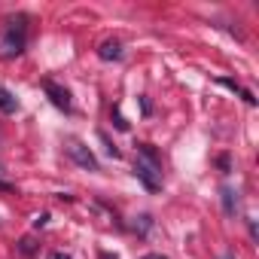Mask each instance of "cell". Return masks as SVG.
I'll use <instances>...</instances> for the list:
<instances>
[{
	"mask_svg": "<svg viewBox=\"0 0 259 259\" xmlns=\"http://www.w3.org/2000/svg\"><path fill=\"white\" fill-rule=\"evenodd\" d=\"M223 207H226L229 217L235 213V192H232V189H223Z\"/></svg>",
	"mask_w": 259,
	"mask_h": 259,
	"instance_id": "obj_8",
	"label": "cell"
},
{
	"mask_svg": "<svg viewBox=\"0 0 259 259\" xmlns=\"http://www.w3.org/2000/svg\"><path fill=\"white\" fill-rule=\"evenodd\" d=\"M159 174H162L159 168H153V165H147V162H141V159L135 162V177H138L150 192H156V189L162 186V177H159Z\"/></svg>",
	"mask_w": 259,
	"mask_h": 259,
	"instance_id": "obj_2",
	"label": "cell"
},
{
	"mask_svg": "<svg viewBox=\"0 0 259 259\" xmlns=\"http://www.w3.org/2000/svg\"><path fill=\"white\" fill-rule=\"evenodd\" d=\"M98 55H101L104 61H116V58H122V46H119L116 40H104L101 49H98Z\"/></svg>",
	"mask_w": 259,
	"mask_h": 259,
	"instance_id": "obj_5",
	"label": "cell"
},
{
	"mask_svg": "<svg viewBox=\"0 0 259 259\" xmlns=\"http://www.w3.org/2000/svg\"><path fill=\"white\" fill-rule=\"evenodd\" d=\"M22 49H25V16L7 22L4 43H0V52H4V55H19Z\"/></svg>",
	"mask_w": 259,
	"mask_h": 259,
	"instance_id": "obj_1",
	"label": "cell"
},
{
	"mask_svg": "<svg viewBox=\"0 0 259 259\" xmlns=\"http://www.w3.org/2000/svg\"><path fill=\"white\" fill-rule=\"evenodd\" d=\"M101 259H116V256H110V253H101Z\"/></svg>",
	"mask_w": 259,
	"mask_h": 259,
	"instance_id": "obj_12",
	"label": "cell"
},
{
	"mask_svg": "<svg viewBox=\"0 0 259 259\" xmlns=\"http://www.w3.org/2000/svg\"><path fill=\"white\" fill-rule=\"evenodd\" d=\"M16 250H19L22 256H34V253H37V241H34L31 235H25V238L16 244Z\"/></svg>",
	"mask_w": 259,
	"mask_h": 259,
	"instance_id": "obj_7",
	"label": "cell"
},
{
	"mask_svg": "<svg viewBox=\"0 0 259 259\" xmlns=\"http://www.w3.org/2000/svg\"><path fill=\"white\" fill-rule=\"evenodd\" d=\"M55 259H67V256H64V253H58V256H55Z\"/></svg>",
	"mask_w": 259,
	"mask_h": 259,
	"instance_id": "obj_13",
	"label": "cell"
},
{
	"mask_svg": "<svg viewBox=\"0 0 259 259\" xmlns=\"http://www.w3.org/2000/svg\"><path fill=\"white\" fill-rule=\"evenodd\" d=\"M113 119H116V128H119V132H128V122L122 119V113H119V110H113Z\"/></svg>",
	"mask_w": 259,
	"mask_h": 259,
	"instance_id": "obj_9",
	"label": "cell"
},
{
	"mask_svg": "<svg viewBox=\"0 0 259 259\" xmlns=\"http://www.w3.org/2000/svg\"><path fill=\"white\" fill-rule=\"evenodd\" d=\"M46 223H49V213H40V217L34 220V226H37V229H40V226H46Z\"/></svg>",
	"mask_w": 259,
	"mask_h": 259,
	"instance_id": "obj_10",
	"label": "cell"
},
{
	"mask_svg": "<svg viewBox=\"0 0 259 259\" xmlns=\"http://www.w3.org/2000/svg\"><path fill=\"white\" fill-rule=\"evenodd\" d=\"M16 107H19V101L7 89H0V110H4V113H16Z\"/></svg>",
	"mask_w": 259,
	"mask_h": 259,
	"instance_id": "obj_6",
	"label": "cell"
},
{
	"mask_svg": "<svg viewBox=\"0 0 259 259\" xmlns=\"http://www.w3.org/2000/svg\"><path fill=\"white\" fill-rule=\"evenodd\" d=\"M144 259H165V256H162V253H147Z\"/></svg>",
	"mask_w": 259,
	"mask_h": 259,
	"instance_id": "obj_11",
	"label": "cell"
},
{
	"mask_svg": "<svg viewBox=\"0 0 259 259\" xmlns=\"http://www.w3.org/2000/svg\"><path fill=\"white\" fill-rule=\"evenodd\" d=\"M43 89H46L49 101H52V104H55L58 110H70V95H67L64 89H58V85H55V82H49V79L43 82Z\"/></svg>",
	"mask_w": 259,
	"mask_h": 259,
	"instance_id": "obj_4",
	"label": "cell"
},
{
	"mask_svg": "<svg viewBox=\"0 0 259 259\" xmlns=\"http://www.w3.org/2000/svg\"><path fill=\"white\" fill-rule=\"evenodd\" d=\"M67 153H70V159H73L76 165H82V168H89V171H98V159H95L92 150L82 147L79 141H70V144H67Z\"/></svg>",
	"mask_w": 259,
	"mask_h": 259,
	"instance_id": "obj_3",
	"label": "cell"
}]
</instances>
